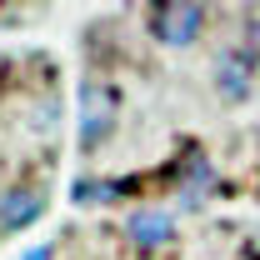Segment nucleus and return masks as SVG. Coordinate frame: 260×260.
Instances as JSON below:
<instances>
[{"label": "nucleus", "instance_id": "f257e3e1", "mask_svg": "<svg viewBox=\"0 0 260 260\" xmlns=\"http://www.w3.org/2000/svg\"><path fill=\"white\" fill-rule=\"evenodd\" d=\"M115 120H120V90L105 85L100 75H85V85H80V145L100 150L115 135Z\"/></svg>", "mask_w": 260, "mask_h": 260}, {"label": "nucleus", "instance_id": "f03ea898", "mask_svg": "<svg viewBox=\"0 0 260 260\" xmlns=\"http://www.w3.org/2000/svg\"><path fill=\"white\" fill-rule=\"evenodd\" d=\"M205 20H210V5H195V0H165V5H150V35L170 45V50H185L205 35Z\"/></svg>", "mask_w": 260, "mask_h": 260}, {"label": "nucleus", "instance_id": "7ed1b4c3", "mask_svg": "<svg viewBox=\"0 0 260 260\" xmlns=\"http://www.w3.org/2000/svg\"><path fill=\"white\" fill-rule=\"evenodd\" d=\"M210 85H215V95L225 100V105H245L250 90H255V60H250L240 45L220 50V55L210 60Z\"/></svg>", "mask_w": 260, "mask_h": 260}, {"label": "nucleus", "instance_id": "20e7f679", "mask_svg": "<svg viewBox=\"0 0 260 260\" xmlns=\"http://www.w3.org/2000/svg\"><path fill=\"white\" fill-rule=\"evenodd\" d=\"M170 185L180 190V205H200V200H205V190L215 185V170H210L205 145L185 140V150L170 160Z\"/></svg>", "mask_w": 260, "mask_h": 260}, {"label": "nucleus", "instance_id": "39448f33", "mask_svg": "<svg viewBox=\"0 0 260 260\" xmlns=\"http://www.w3.org/2000/svg\"><path fill=\"white\" fill-rule=\"evenodd\" d=\"M125 240L135 250H165V245H175V220H170V210H155V205H140V210H130L125 215Z\"/></svg>", "mask_w": 260, "mask_h": 260}, {"label": "nucleus", "instance_id": "423d86ee", "mask_svg": "<svg viewBox=\"0 0 260 260\" xmlns=\"http://www.w3.org/2000/svg\"><path fill=\"white\" fill-rule=\"evenodd\" d=\"M45 185L40 180H25V185H10L0 195V230H25L45 215Z\"/></svg>", "mask_w": 260, "mask_h": 260}, {"label": "nucleus", "instance_id": "0eeeda50", "mask_svg": "<svg viewBox=\"0 0 260 260\" xmlns=\"http://www.w3.org/2000/svg\"><path fill=\"white\" fill-rule=\"evenodd\" d=\"M135 190V180H90V175H85V180H75V185H70V200H75V205H115V200H125V195Z\"/></svg>", "mask_w": 260, "mask_h": 260}, {"label": "nucleus", "instance_id": "6e6552de", "mask_svg": "<svg viewBox=\"0 0 260 260\" xmlns=\"http://www.w3.org/2000/svg\"><path fill=\"white\" fill-rule=\"evenodd\" d=\"M240 50L255 60L260 70V10H245V20H240Z\"/></svg>", "mask_w": 260, "mask_h": 260}, {"label": "nucleus", "instance_id": "1a4fd4ad", "mask_svg": "<svg viewBox=\"0 0 260 260\" xmlns=\"http://www.w3.org/2000/svg\"><path fill=\"white\" fill-rule=\"evenodd\" d=\"M20 260H55V245H50V240H45V245H30Z\"/></svg>", "mask_w": 260, "mask_h": 260}]
</instances>
